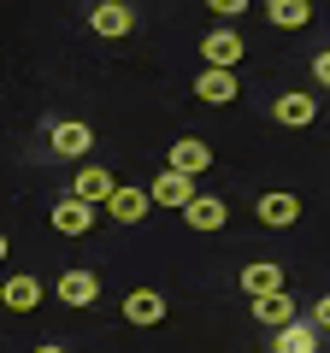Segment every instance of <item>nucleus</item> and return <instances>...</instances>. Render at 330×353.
Instances as JSON below:
<instances>
[{
  "label": "nucleus",
  "mask_w": 330,
  "mask_h": 353,
  "mask_svg": "<svg viewBox=\"0 0 330 353\" xmlns=\"http://www.w3.org/2000/svg\"><path fill=\"white\" fill-rule=\"evenodd\" d=\"M307 18H313V0H283V6H271V24L278 30H307Z\"/></svg>",
  "instance_id": "6ab92c4d"
},
{
  "label": "nucleus",
  "mask_w": 330,
  "mask_h": 353,
  "mask_svg": "<svg viewBox=\"0 0 330 353\" xmlns=\"http://www.w3.org/2000/svg\"><path fill=\"white\" fill-rule=\"evenodd\" d=\"M148 189H124V183H118V189L113 194H106V206H101V212H113L118 218V224H142V218H148Z\"/></svg>",
  "instance_id": "1a4fd4ad"
},
{
  "label": "nucleus",
  "mask_w": 330,
  "mask_h": 353,
  "mask_svg": "<svg viewBox=\"0 0 330 353\" xmlns=\"http://www.w3.org/2000/svg\"><path fill=\"white\" fill-rule=\"evenodd\" d=\"M236 71H218V65H206V71L201 77H195V94H201V101L206 106H230V101H236Z\"/></svg>",
  "instance_id": "6e6552de"
},
{
  "label": "nucleus",
  "mask_w": 330,
  "mask_h": 353,
  "mask_svg": "<svg viewBox=\"0 0 330 353\" xmlns=\"http://www.w3.org/2000/svg\"><path fill=\"white\" fill-rule=\"evenodd\" d=\"M278 289H289L278 259H254V265H242V294H248V301H260V294H278Z\"/></svg>",
  "instance_id": "423d86ee"
},
{
  "label": "nucleus",
  "mask_w": 330,
  "mask_h": 353,
  "mask_svg": "<svg viewBox=\"0 0 330 353\" xmlns=\"http://www.w3.org/2000/svg\"><path fill=\"white\" fill-rule=\"evenodd\" d=\"M242 53H248V41H242L236 30H206V36H201V59L218 65V71H236Z\"/></svg>",
  "instance_id": "f257e3e1"
},
{
  "label": "nucleus",
  "mask_w": 330,
  "mask_h": 353,
  "mask_svg": "<svg viewBox=\"0 0 330 353\" xmlns=\"http://www.w3.org/2000/svg\"><path fill=\"white\" fill-rule=\"evenodd\" d=\"M0 306H6V312H36V306H41V283L24 277V271L6 277V283H0Z\"/></svg>",
  "instance_id": "9b49d317"
},
{
  "label": "nucleus",
  "mask_w": 330,
  "mask_h": 353,
  "mask_svg": "<svg viewBox=\"0 0 330 353\" xmlns=\"http://www.w3.org/2000/svg\"><path fill=\"white\" fill-rule=\"evenodd\" d=\"M254 318H260V324H271V330L295 324V301H289V289H278V294H260V301H254Z\"/></svg>",
  "instance_id": "2eb2a0df"
},
{
  "label": "nucleus",
  "mask_w": 330,
  "mask_h": 353,
  "mask_svg": "<svg viewBox=\"0 0 330 353\" xmlns=\"http://www.w3.org/2000/svg\"><path fill=\"white\" fill-rule=\"evenodd\" d=\"M295 218H301V201H295V194H266V201H260V224L289 230Z\"/></svg>",
  "instance_id": "f3484780"
},
{
  "label": "nucleus",
  "mask_w": 330,
  "mask_h": 353,
  "mask_svg": "<svg viewBox=\"0 0 330 353\" xmlns=\"http://www.w3.org/2000/svg\"><path fill=\"white\" fill-rule=\"evenodd\" d=\"M318 330H330V294L318 301Z\"/></svg>",
  "instance_id": "4be33fe9"
},
{
  "label": "nucleus",
  "mask_w": 330,
  "mask_h": 353,
  "mask_svg": "<svg viewBox=\"0 0 330 353\" xmlns=\"http://www.w3.org/2000/svg\"><path fill=\"white\" fill-rule=\"evenodd\" d=\"M183 218H189V230H224V201L218 194H195L189 206H183Z\"/></svg>",
  "instance_id": "ddd939ff"
},
{
  "label": "nucleus",
  "mask_w": 330,
  "mask_h": 353,
  "mask_svg": "<svg viewBox=\"0 0 330 353\" xmlns=\"http://www.w3.org/2000/svg\"><path fill=\"white\" fill-rule=\"evenodd\" d=\"M113 189H118V183H113L106 165H83L77 183H71V194H77V201H89V206H106V194H113Z\"/></svg>",
  "instance_id": "9d476101"
},
{
  "label": "nucleus",
  "mask_w": 330,
  "mask_h": 353,
  "mask_svg": "<svg viewBox=\"0 0 330 353\" xmlns=\"http://www.w3.org/2000/svg\"><path fill=\"white\" fill-rule=\"evenodd\" d=\"M313 77H318V83L330 88V48H324V53H318V59H313Z\"/></svg>",
  "instance_id": "412c9836"
},
{
  "label": "nucleus",
  "mask_w": 330,
  "mask_h": 353,
  "mask_svg": "<svg viewBox=\"0 0 330 353\" xmlns=\"http://www.w3.org/2000/svg\"><path fill=\"white\" fill-rule=\"evenodd\" d=\"M48 141H53V153H65V159H83V153L95 148V130L83 124V118H59V124L48 130Z\"/></svg>",
  "instance_id": "39448f33"
},
{
  "label": "nucleus",
  "mask_w": 330,
  "mask_h": 353,
  "mask_svg": "<svg viewBox=\"0 0 330 353\" xmlns=\"http://www.w3.org/2000/svg\"><path fill=\"white\" fill-rule=\"evenodd\" d=\"M124 318H130V324H159V318H165V301H159L153 289H130V294H124Z\"/></svg>",
  "instance_id": "4468645a"
},
{
  "label": "nucleus",
  "mask_w": 330,
  "mask_h": 353,
  "mask_svg": "<svg viewBox=\"0 0 330 353\" xmlns=\"http://www.w3.org/2000/svg\"><path fill=\"white\" fill-rule=\"evenodd\" d=\"M313 118H318V101H313V94H283V101H278V124L307 130Z\"/></svg>",
  "instance_id": "a211bd4d"
},
{
  "label": "nucleus",
  "mask_w": 330,
  "mask_h": 353,
  "mask_svg": "<svg viewBox=\"0 0 330 353\" xmlns=\"http://www.w3.org/2000/svg\"><path fill=\"white\" fill-rule=\"evenodd\" d=\"M53 294H59L65 306H95V301H101V277H95V271H83V265H71V271L53 283Z\"/></svg>",
  "instance_id": "7ed1b4c3"
},
{
  "label": "nucleus",
  "mask_w": 330,
  "mask_h": 353,
  "mask_svg": "<svg viewBox=\"0 0 330 353\" xmlns=\"http://www.w3.org/2000/svg\"><path fill=\"white\" fill-rule=\"evenodd\" d=\"M6 253H12V241H6V236H0V259H6Z\"/></svg>",
  "instance_id": "5701e85b"
},
{
  "label": "nucleus",
  "mask_w": 330,
  "mask_h": 353,
  "mask_svg": "<svg viewBox=\"0 0 330 353\" xmlns=\"http://www.w3.org/2000/svg\"><path fill=\"white\" fill-rule=\"evenodd\" d=\"M36 353H65V347H48V341H41V347H36Z\"/></svg>",
  "instance_id": "b1692460"
},
{
  "label": "nucleus",
  "mask_w": 330,
  "mask_h": 353,
  "mask_svg": "<svg viewBox=\"0 0 330 353\" xmlns=\"http://www.w3.org/2000/svg\"><path fill=\"white\" fill-rule=\"evenodd\" d=\"M171 171H183V176H201L206 165H213V148L206 141H195V136H183V141H171Z\"/></svg>",
  "instance_id": "f8f14e48"
},
{
  "label": "nucleus",
  "mask_w": 330,
  "mask_h": 353,
  "mask_svg": "<svg viewBox=\"0 0 330 353\" xmlns=\"http://www.w3.org/2000/svg\"><path fill=\"white\" fill-rule=\"evenodd\" d=\"M271 353H318V324H301V318H295V324H283Z\"/></svg>",
  "instance_id": "dca6fc26"
},
{
  "label": "nucleus",
  "mask_w": 330,
  "mask_h": 353,
  "mask_svg": "<svg viewBox=\"0 0 330 353\" xmlns=\"http://www.w3.org/2000/svg\"><path fill=\"white\" fill-rule=\"evenodd\" d=\"M206 6H213L218 18H242V12H248V0H206Z\"/></svg>",
  "instance_id": "aec40b11"
},
{
  "label": "nucleus",
  "mask_w": 330,
  "mask_h": 353,
  "mask_svg": "<svg viewBox=\"0 0 330 353\" xmlns=\"http://www.w3.org/2000/svg\"><path fill=\"white\" fill-rule=\"evenodd\" d=\"M95 212H101V206H89V201H77V194H65L59 206H53V230H59V236H89L95 230Z\"/></svg>",
  "instance_id": "20e7f679"
},
{
  "label": "nucleus",
  "mask_w": 330,
  "mask_h": 353,
  "mask_svg": "<svg viewBox=\"0 0 330 353\" xmlns=\"http://www.w3.org/2000/svg\"><path fill=\"white\" fill-rule=\"evenodd\" d=\"M148 201H153V206H171V212H183V206L195 201V176H183V171H171V165H165V171L153 176Z\"/></svg>",
  "instance_id": "f03ea898"
},
{
  "label": "nucleus",
  "mask_w": 330,
  "mask_h": 353,
  "mask_svg": "<svg viewBox=\"0 0 330 353\" xmlns=\"http://www.w3.org/2000/svg\"><path fill=\"white\" fill-rule=\"evenodd\" d=\"M89 24H95V36L118 41V36H130V24H136V12H130L124 0H101V6L89 12Z\"/></svg>",
  "instance_id": "0eeeda50"
},
{
  "label": "nucleus",
  "mask_w": 330,
  "mask_h": 353,
  "mask_svg": "<svg viewBox=\"0 0 330 353\" xmlns=\"http://www.w3.org/2000/svg\"><path fill=\"white\" fill-rule=\"evenodd\" d=\"M266 6H283V0H266Z\"/></svg>",
  "instance_id": "393cba45"
}]
</instances>
